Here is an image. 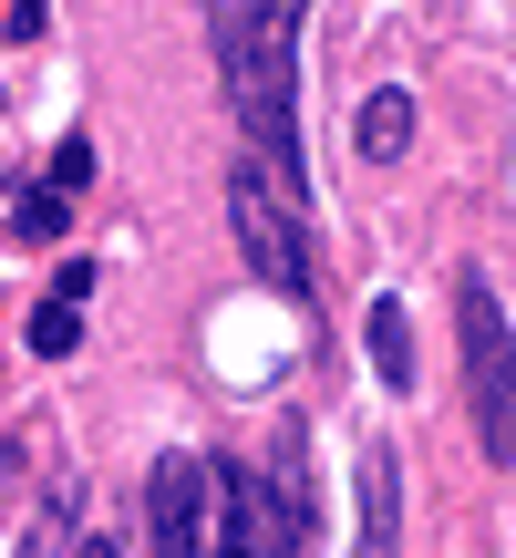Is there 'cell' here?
<instances>
[{
    "label": "cell",
    "mask_w": 516,
    "mask_h": 558,
    "mask_svg": "<svg viewBox=\"0 0 516 558\" xmlns=\"http://www.w3.org/2000/svg\"><path fill=\"white\" fill-rule=\"evenodd\" d=\"M299 11L310 0H207V52H218L228 114L248 156L299 186Z\"/></svg>",
    "instance_id": "1"
},
{
    "label": "cell",
    "mask_w": 516,
    "mask_h": 558,
    "mask_svg": "<svg viewBox=\"0 0 516 558\" xmlns=\"http://www.w3.org/2000/svg\"><path fill=\"white\" fill-rule=\"evenodd\" d=\"M207 507H218V558H299V538H310V435L290 424L269 465L207 476Z\"/></svg>",
    "instance_id": "2"
},
{
    "label": "cell",
    "mask_w": 516,
    "mask_h": 558,
    "mask_svg": "<svg viewBox=\"0 0 516 558\" xmlns=\"http://www.w3.org/2000/svg\"><path fill=\"white\" fill-rule=\"evenodd\" d=\"M228 239H238V259L269 279L279 300H310V207H299V186L269 177L258 156L228 166Z\"/></svg>",
    "instance_id": "3"
},
{
    "label": "cell",
    "mask_w": 516,
    "mask_h": 558,
    "mask_svg": "<svg viewBox=\"0 0 516 558\" xmlns=\"http://www.w3.org/2000/svg\"><path fill=\"white\" fill-rule=\"evenodd\" d=\"M455 331H465V403H476V445L496 465H516V331L486 269L455 279Z\"/></svg>",
    "instance_id": "4"
},
{
    "label": "cell",
    "mask_w": 516,
    "mask_h": 558,
    "mask_svg": "<svg viewBox=\"0 0 516 558\" xmlns=\"http://www.w3.org/2000/svg\"><path fill=\"white\" fill-rule=\"evenodd\" d=\"M197 538H207V465L165 445L145 476V558H197Z\"/></svg>",
    "instance_id": "5"
},
{
    "label": "cell",
    "mask_w": 516,
    "mask_h": 558,
    "mask_svg": "<svg viewBox=\"0 0 516 558\" xmlns=\"http://www.w3.org/2000/svg\"><path fill=\"white\" fill-rule=\"evenodd\" d=\"M403 538V465H393V445H361V538L352 558H393Z\"/></svg>",
    "instance_id": "6"
},
{
    "label": "cell",
    "mask_w": 516,
    "mask_h": 558,
    "mask_svg": "<svg viewBox=\"0 0 516 558\" xmlns=\"http://www.w3.org/2000/svg\"><path fill=\"white\" fill-rule=\"evenodd\" d=\"M352 145H361V156H372V166H393L403 145H414V94H403V83H382V94L361 104V124H352Z\"/></svg>",
    "instance_id": "7"
},
{
    "label": "cell",
    "mask_w": 516,
    "mask_h": 558,
    "mask_svg": "<svg viewBox=\"0 0 516 558\" xmlns=\"http://www.w3.org/2000/svg\"><path fill=\"white\" fill-rule=\"evenodd\" d=\"M361 341H372V373L393 383V393H414V331H403V300H372Z\"/></svg>",
    "instance_id": "8"
},
{
    "label": "cell",
    "mask_w": 516,
    "mask_h": 558,
    "mask_svg": "<svg viewBox=\"0 0 516 558\" xmlns=\"http://www.w3.org/2000/svg\"><path fill=\"white\" fill-rule=\"evenodd\" d=\"M32 352L41 362H73L83 352V300H41V311H32Z\"/></svg>",
    "instance_id": "9"
},
{
    "label": "cell",
    "mask_w": 516,
    "mask_h": 558,
    "mask_svg": "<svg viewBox=\"0 0 516 558\" xmlns=\"http://www.w3.org/2000/svg\"><path fill=\"white\" fill-rule=\"evenodd\" d=\"M62 218H73V197H62V186H52V177H41V186H32V197H21V207H11V228H21V239H62Z\"/></svg>",
    "instance_id": "10"
},
{
    "label": "cell",
    "mask_w": 516,
    "mask_h": 558,
    "mask_svg": "<svg viewBox=\"0 0 516 558\" xmlns=\"http://www.w3.org/2000/svg\"><path fill=\"white\" fill-rule=\"evenodd\" d=\"M41 177H52L62 197H83V186H94V135H62V145H52V166H41Z\"/></svg>",
    "instance_id": "11"
},
{
    "label": "cell",
    "mask_w": 516,
    "mask_h": 558,
    "mask_svg": "<svg viewBox=\"0 0 516 558\" xmlns=\"http://www.w3.org/2000/svg\"><path fill=\"white\" fill-rule=\"evenodd\" d=\"M21 558H62V518H41L32 538H21Z\"/></svg>",
    "instance_id": "12"
},
{
    "label": "cell",
    "mask_w": 516,
    "mask_h": 558,
    "mask_svg": "<svg viewBox=\"0 0 516 558\" xmlns=\"http://www.w3.org/2000/svg\"><path fill=\"white\" fill-rule=\"evenodd\" d=\"M73 558H124V548H114V538H83V548H73Z\"/></svg>",
    "instance_id": "13"
}]
</instances>
